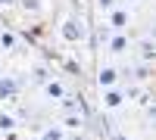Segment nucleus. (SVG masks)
Here are the masks:
<instances>
[{
	"label": "nucleus",
	"instance_id": "f257e3e1",
	"mask_svg": "<svg viewBox=\"0 0 156 140\" xmlns=\"http://www.w3.org/2000/svg\"><path fill=\"white\" fill-rule=\"evenodd\" d=\"M59 37H62L66 44H81L84 37H87V25H84V19H81V16L62 19V25H59Z\"/></svg>",
	"mask_w": 156,
	"mask_h": 140
},
{
	"label": "nucleus",
	"instance_id": "f03ea898",
	"mask_svg": "<svg viewBox=\"0 0 156 140\" xmlns=\"http://www.w3.org/2000/svg\"><path fill=\"white\" fill-rule=\"evenodd\" d=\"M119 78H122V75H119V69H115V66H100V72H97V87H100V90L115 87V84H119Z\"/></svg>",
	"mask_w": 156,
	"mask_h": 140
},
{
	"label": "nucleus",
	"instance_id": "7ed1b4c3",
	"mask_svg": "<svg viewBox=\"0 0 156 140\" xmlns=\"http://www.w3.org/2000/svg\"><path fill=\"white\" fill-rule=\"evenodd\" d=\"M19 87H22L19 78H12V75H0V100H16L19 97Z\"/></svg>",
	"mask_w": 156,
	"mask_h": 140
},
{
	"label": "nucleus",
	"instance_id": "20e7f679",
	"mask_svg": "<svg viewBox=\"0 0 156 140\" xmlns=\"http://www.w3.org/2000/svg\"><path fill=\"white\" fill-rule=\"evenodd\" d=\"M128 22H131V19H128V9L112 6V9L106 12V25H109L112 31H125V28H128Z\"/></svg>",
	"mask_w": 156,
	"mask_h": 140
},
{
	"label": "nucleus",
	"instance_id": "39448f33",
	"mask_svg": "<svg viewBox=\"0 0 156 140\" xmlns=\"http://www.w3.org/2000/svg\"><path fill=\"white\" fill-rule=\"evenodd\" d=\"M106 50L115 53V56H119V53H128V34H125V31H112L109 41H106Z\"/></svg>",
	"mask_w": 156,
	"mask_h": 140
},
{
	"label": "nucleus",
	"instance_id": "423d86ee",
	"mask_svg": "<svg viewBox=\"0 0 156 140\" xmlns=\"http://www.w3.org/2000/svg\"><path fill=\"white\" fill-rule=\"evenodd\" d=\"M56 103L66 109V112H78V115H84V103H81V97H75V94H62ZM87 118V115H84Z\"/></svg>",
	"mask_w": 156,
	"mask_h": 140
},
{
	"label": "nucleus",
	"instance_id": "0eeeda50",
	"mask_svg": "<svg viewBox=\"0 0 156 140\" xmlns=\"http://www.w3.org/2000/svg\"><path fill=\"white\" fill-rule=\"evenodd\" d=\"M122 103H125V94L119 87H106L103 90V109H119Z\"/></svg>",
	"mask_w": 156,
	"mask_h": 140
},
{
	"label": "nucleus",
	"instance_id": "6e6552de",
	"mask_svg": "<svg viewBox=\"0 0 156 140\" xmlns=\"http://www.w3.org/2000/svg\"><path fill=\"white\" fill-rule=\"evenodd\" d=\"M81 128H84V115H78V112L62 115V131H81Z\"/></svg>",
	"mask_w": 156,
	"mask_h": 140
},
{
	"label": "nucleus",
	"instance_id": "1a4fd4ad",
	"mask_svg": "<svg viewBox=\"0 0 156 140\" xmlns=\"http://www.w3.org/2000/svg\"><path fill=\"white\" fill-rule=\"evenodd\" d=\"M44 94H47L50 100H59L62 94H66V84L56 81V78H50V81H44Z\"/></svg>",
	"mask_w": 156,
	"mask_h": 140
},
{
	"label": "nucleus",
	"instance_id": "9d476101",
	"mask_svg": "<svg viewBox=\"0 0 156 140\" xmlns=\"http://www.w3.org/2000/svg\"><path fill=\"white\" fill-rule=\"evenodd\" d=\"M19 118L9 115V112H0V134H9V131H19Z\"/></svg>",
	"mask_w": 156,
	"mask_h": 140
},
{
	"label": "nucleus",
	"instance_id": "9b49d317",
	"mask_svg": "<svg viewBox=\"0 0 156 140\" xmlns=\"http://www.w3.org/2000/svg\"><path fill=\"white\" fill-rule=\"evenodd\" d=\"M41 140H66L62 125H50V128H44V131H41Z\"/></svg>",
	"mask_w": 156,
	"mask_h": 140
},
{
	"label": "nucleus",
	"instance_id": "f8f14e48",
	"mask_svg": "<svg viewBox=\"0 0 156 140\" xmlns=\"http://www.w3.org/2000/svg\"><path fill=\"white\" fill-rule=\"evenodd\" d=\"M0 50H16V31L0 28Z\"/></svg>",
	"mask_w": 156,
	"mask_h": 140
},
{
	"label": "nucleus",
	"instance_id": "ddd939ff",
	"mask_svg": "<svg viewBox=\"0 0 156 140\" xmlns=\"http://www.w3.org/2000/svg\"><path fill=\"white\" fill-rule=\"evenodd\" d=\"M31 75H34V81H37V84H44V81L53 78V75H50V69L41 66V62H34V66H31Z\"/></svg>",
	"mask_w": 156,
	"mask_h": 140
},
{
	"label": "nucleus",
	"instance_id": "4468645a",
	"mask_svg": "<svg viewBox=\"0 0 156 140\" xmlns=\"http://www.w3.org/2000/svg\"><path fill=\"white\" fill-rule=\"evenodd\" d=\"M131 78H137V81H150V62H140V66L131 72Z\"/></svg>",
	"mask_w": 156,
	"mask_h": 140
},
{
	"label": "nucleus",
	"instance_id": "2eb2a0df",
	"mask_svg": "<svg viewBox=\"0 0 156 140\" xmlns=\"http://www.w3.org/2000/svg\"><path fill=\"white\" fill-rule=\"evenodd\" d=\"M19 6H22L25 12H41L44 3H41V0H19Z\"/></svg>",
	"mask_w": 156,
	"mask_h": 140
},
{
	"label": "nucleus",
	"instance_id": "dca6fc26",
	"mask_svg": "<svg viewBox=\"0 0 156 140\" xmlns=\"http://www.w3.org/2000/svg\"><path fill=\"white\" fill-rule=\"evenodd\" d=\"M140 59H144V62L153 59V41H140Z\"/></svg>",
	"mask_w": 156,
	"mask_h": 140
},
{
	"label": "nucleus",
	"instance_id": "f3484780",
	"mask_svg": "<svg viewBox=\"0 0 156 140\" xmlns=\"http://www.w3.org/2000/svg\"><path fill=\"white\" fill-rule=\"evenodd\" d=\"M94 6H97L100 12H109V9L115 6V0H94Z\"/></svg>",
	"mask_w": 156,
	"mask_h": 140
},
{
	"label": "nucleus",
	"instance_id": "a211bd4d",
	"mask_svg": "<svg viewBox=\"0 0 156 140\" xmlns=\"http://www.w3.org/2000/svg\"><path fill=\"white\" fill-rule=\"evenodd\" d=\"M122 94H125V100H128V97L137 100V97H140V87H134V84H131V87H128V90H122Z\"/></svg>",
	"mask_w": 156,
	"mask_h": 140
},
{
	"label": "nucleus",
	"instance_id": "6ab92c4d",
	"mask_svg": "<svg viewBox=\"0 0 156 140\" xmlns=\"http://www.w3.org/2000/svg\"><path fill=\"white\" fill-rule=\"evenodd\" d=\"M109 140H125V134H119V131H112V134H106Z\"/></svg>",
	"mask_w": 156,
	"mask_h": 140
},
{
	"label": "nucleus",
	"instance_id": "aec40b11",
	"mask_svg": "<svg viewBox=\"0 0 156 140\" xmlns=\"http://www.w3.org/2000/svg\"><path fill=\"white\" fill-rule=\"evenodd\" d=\"M3 140H19V134H16V131H9V134H3Z\"/></svg>",
	"mask_w": 156,
	"mask_h": 140
},
{
	"label": "nucleus",
	"instance_id": "412c9836",
	"mask_svg": "<svg viewBox=\"0 0 156 140\" xmlns=\"http://www.w3.org/2000/svg\"><path fill=\"white\" fill-rule=\"evenodd\" d=\"M69 140H87V137H84V134H81V131H75V134H72V137H69Z\"/></svg>",
	"mask_w": 156,
	"mask_h": 140
},
{
	"label": "nucleus",
	"instance_id": "4be33fe9",
	"mask_svg": "<svg viewBox=\"0 0 156 140\" xmlns=\"http://www.w3.org/2000/svg\"><path fill=\"white\" fill-rule=\"evenodd\" d=\"M12 3H16V0H0V6H12Z\"/></svg>",
	"mask_w": 156,
	"mask_h": 140
},
{
	"label": "nucleus",
	"instance_id": "5701e85b",
	"mask_svg": "<svg viewBox=\"0 0 156 140\" xmlns=\"http://www.w3.org/2000/svg\"><path fill=\"white\" fill-rule=\"evenodd\" d=\"M125 3H137V0H125Z\"/></svg>",
	"mask_w": 156,
	"mask_h": 140
}]
</instances>
